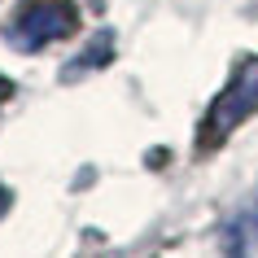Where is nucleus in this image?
Instances as JSON below:
<instances>
[{"label":"nucleus","mask_w":258,"mask_h":258,"mask_svg":"<svg viewBox=\"0 0 258 258\" xmlns=\"http://www.w3.org/2000/svg\"><path fill=\"white\" fill-rule=\"evenodd\" d=\"M75 27H79L75 0H22L18 14L5 22V40L18 53H40L48 44L75 35Z\"/></svg>","instance_id":"nucleus-1"},{"label":"nucleus","mask_w":258,"mask_h":258,"mask_svg":"<svg viewBox=\"0 0 258 258\" xmlns=\"http://www.w3.org/2000/svg\"><path fill=\"white\" fill-rule=\"evenodd\" d=\"M254 109H258V57H254V61H245V66L232 75V83L215 96L210 114L202 118V149L223 145V140H228Z\"/></svg>","instance_id":"nucleus-2"},{"label":"nucleus","mask_w":258,"mask_h":258,"mask_svg":"<svg viewBox=\"0 0 258 258\" xmlns=\"http://www.w3.org/2000/svg\"><path fill=\"white\" fill-rule=\"evenodd\" d=\"M5 206H9V192L0 188V215H5Z\"/></svg>","instance_id":"nucleus-3"},{"label":"nucleus","mask_w":258,"mask_h":258,"mask_svg":"<svg viewBox=\"0 0 258 258\" xmlns=\"http://www.w3.org/2000/svg\"><path fill=\"white\" fill-rule=\"evenodd\" d=\"M5 92H9V83H5V79H0V101H5Z\"/></svg>","instance_id":"nucleus-4"}]
</instances>
